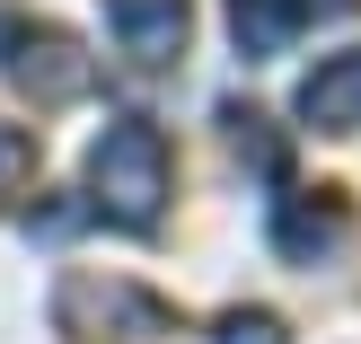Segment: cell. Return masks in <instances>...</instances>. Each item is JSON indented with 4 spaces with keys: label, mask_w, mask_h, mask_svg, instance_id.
Segmentation results:
<instances>
[{
    "label": "cell",
    "mask_w": 361,
    "mask_h": 344,
    "mask_svg": "<svg viewBox=\"0 0 361 344\" xmlns=\"http://www.w3.org/2000/svg\"><path fill=\"white\" fill-rule=\"evenodd\" d=\"M88 212L133 239H150L168 221V133L150 115H115L88 141Z\"/></svg>",
    "instance_id": "cell-1"
},
{
    "label": "cell",
    "mask_w": 361,
    "mask_h": 344,
    "mask_svg": "<svg viewBox=\"0 0 361 344\" xmlns=\"http://www.w3.org/2000/svg\"><path fill=\"white\" fill-rule=\"evenodd\" d=\"M106 27H115L133 71H168L185 53V35H194V9L185 0H106Z\"/></svg>",
    "instance_id": "cell-2"
},
{
    "label": "cell",
    "mask_w": 361,
    "mask_h": 344,
    "mask_svg": "<svg viewBox=\"0 0 361 344\" xmlns=\"http://www.w3.org/2000/svg\"><path fill=\"white\" fill-rule=\"evenodd\" d=\"M344 203H335V194H300V186H282L274 194V247L291 265H317V256H335V247H344Z\"/></svg>",
    "instance_id": "cell-3"
},
{
    "label": "cell",
    "mask_w": 361,
    "mask_h": 344,
    "mask_svg": "<svg viewBox=\"0 0 361 344\" xmlns=\"http://www.w3.org/2000/svg\"><path fill=\"white\" fill-rule=\"evenodd\" d=\"M317 9H353V0H229V35H238V62H274L291 53V35L309 27Z\"/></svg>",
    "instance_id": "cell-4"
},
{
    "label": "cell",
    "mask_w": 361,
    "mask_h": 344,
    "mask_svg": "<svg viewBox=\"0 0 361 344\" xmlns=\"http://www.w3.org/2000/svg\"><path fill=\"white\" fill-rule=\"evenodd\" d=\"M9 71H18V88L44 97V106H62V97H80V88H88V53L71 45V35H27V27H18Z\"/></svg>",
    "instance_id": "cell-5"
},
{
    "label": "cell",
    "mask_w": 361,
    "mask_h": 344,
    "mask_svg": "<svg viewBox=\"0 0 361 344\" xmlns=\"http://www.w3.org/2000/svg\"><path fill=\"white\" fill-rule=\"evenodd\" d=\"M300 124H317V133H361V45L326 53V62L300 80Z\"/></svg>",
    "instance_id": "cell-6"
},
{
    "label": "cell",
    "mask_w": 361,
    "mask_h": 344,
    "mask_svg": "<svg viewBox=\"0 0 361 344\" xmlns=\"http://www.w3.org/2000/svg\"><path fill=\"white\" fill-rule=\"evenodd\" d=\"M212 344H291V336H282L274 309H229L221 327H212Z\"/></svg>",
    "instance_id": "cell-7"
},
{
    "label": "cell",
    "mask_w": 361,
    "mask_h": 344,
    "mask_svg": "<svg viewBox=\"0 0 361 344\" xmlns=\"http://www.w3.org/2000/svg\"><path fill=\"white\" fill-rule=\"evenodd\" d=\"M27 168H35V133L27 124H0V194L27 186Z\"/></svg>",
    "instance_id": "cell-8"
},
{
    "label": "cell",
    "mask_w": 361,
    "mask_h": 344,
    "mask_svg": "<svg viewBox=\"0 0 361 344\" xmlns=\"http://www.w3.org/2000/svg\"><path fill=\"white\" fill-rule=\"evenodd\" d=\"M9 45H18V9L0 0V62H9Z\"/></svg>",
    "instance_id": "cell-9"
}]
</instances>
